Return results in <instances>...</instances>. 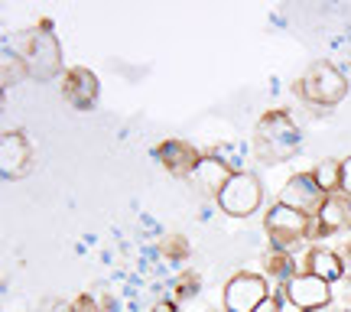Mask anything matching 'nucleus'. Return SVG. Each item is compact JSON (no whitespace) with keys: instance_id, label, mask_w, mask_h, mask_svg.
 Instances as JSON below:
<instances>
[{"instance_id":"obj_1","label":"nucleus","mask_w":351,"mask_h":312,"mask_svg":"<svg viewBox=\"0 0 351 312\" xmlns=\"http://www.w3.org/2000/svg\"><path fill=\"white\" fill-rule=\"evenodd\" d=\"M3 46H10L20 59H23L29 78L36 82H49L56 75H65L62 72V46L52 33V23H39L26 33H13V36H3Z\"/></svg>"},{"instance_id":"obj_2","label":"nucleus","mask_w":351,"mask_h":312,"mask_svg":"<svg viewBox=\"0 0 351 312\" xmlns=\"http://www.w3.org/2000/svg\"><path fill=\"white\" fill-rule=\"evenodd\" d=\"M263 231L270 237L274 250H283V254H296V248H306L309 244V231H319L315 228V218L289 208L283 202H274L267 215H263Z\"/></svg>"},{"instance_id":"obj_3","label":"nucleus","mask_w":351,"mask_h":312,"mask_svg":"<svg viewBox=\"0 0 351 312\" xmlns=\"http://www.w3.org/2000/svg\"><path fill=\"white\" fill-rule=\"evenodd\" d=\"M351 91V78L335 62H313L300 78V98L313 108H335Z\"/></svg>"},{"instance_id":"obj_4","label":"nucleus","mask_w":351,"mask_h":312,"mask_svg":"<svg viewBox=\"0 0 351 312\" xmlns=\"http://www.w3.org/2000/svg\"><path fill=\"white\" fill-rule=\"evenodd\" d=\"M302 134L289 111H270L257 124V150L263 160H293L300 153Z\"/></svg>"},{"instance_id":"obj_5","label":"nucleus","mask_w":351,"mask_h":312,"mask_svg":"<svg viewBox=\"0 0 351 312\" xmlns=\"http://www.w3.org/2000/svg\"><path fill=\"white\" fill-rule=\"evenodd\" d=\"M263 182L254 173H234L225 182V189L218 192V212L228 215V218H251L257 215V208H263Z\"/></svg>"},{"instance_id":"obj_6","label":"nucleus","mask_w":351,"mask_h":312,"mask_svg":"<svg viewBox=\"0 0 351 312\" xmlns=\"http://www.w3.org/2000/svg\"><path fill=\"white\" fill-rule=\"evenodd\" d=\"M274 289L276 287L263 274H254V270L231 274L225 280V287H221V309L225 312H254Z\"/></svg>"},{"instance_id":"obj_7","label":"nucleus","mask_w":351,"mask_h":312,"mask_svg":"<svg viewBox=\"0 0 351 312\" xmlns=\"http://www.w3.org/2000/svg\"><path fill=\"white\" fill-rule=\"evenodd\" d=\"M283 296H287L289 306H296L300 312H313L328 306V302H335V287L306 270V274H296L283 287Z\"/></svg>"},{"instance_id":"obj_8","label":"nucleus","mask_w":351,"mask_h":312,"mask_svg":"<svg viewBox=\"0 0 351 312\" xmlns=\"http://www.w3.org/2000/svg\"><path fill=\"white\" fill-rule=\"evenodd\" d=\"M326 199H328V195L319 189V182L313 179V173H293L287 182H283V189H280V199H276V202H283V205H289V208H296V212L315 218Z\"/></svg>"},{"instance_id":"obj_9","label":"nucleus","mask_w":351,"mask_h":312,"mask_svg":"<svg viewBox=\"0 0 351 312\" xmlns=\"http://www.w3.org/2000/svg\"><path fill=\"white\" fill-rule=\"evenodd\" d=\"M62 95L75 111H91V108L98 104L101 82L91 69L72 65V69H65V75H62Z\"/></svg>"},{"instance_id":"obj_10","label":"nucleus","mask_w":351,"mask_h":312,"mask_svg":"<svg viewBox=\"0 0 351 312\" xmlns=\"http://www.w3.org/2000/svg\"><path fill=\"white\" fill-rule=\"evenodd\" d=\"M33 166V147L26 134L20 130H7L0 140V176L10 182V179H23Z\"/></svg>"},{"instance_id":"obj_11","label":"nucleus","mask_w":351,"mask_h":312,"mask_svg":"<svg viewBox=\"0 0 351 312\" xmlns=\"http://www.w3.org/2000/svg\"><path fill=\"white\" fill-rule=\"evenodd\" d=\"M315 228H319L315 237L345 235V231H351V199L348 195H341V192L328 195V199L322 202L319 215H315Z\"/></svg>"},{"instance_id":"obj_12","label":"nucleus","mask_w":351,"mask_h":312,"mask_svg":"<svg viewBox=\"0 0 351 312\" xmlns=\"http://www.w3.org/2000/svg\"><path fill=\"white\" fill-rule=\"evenodd\" d=\"M153 156H156V163H163L173 176H179V179H192V169L202 160V153L195 147H189L186 140H166V143H160L153 150Z\"/></svg>"},{"instance_id":"obj_13","label":"nucleus","mask_w":351,"mask_h":312,"mask_svg":"<svg viewBox=\"0 0 351 312\" xmlns=\"http://www.w3.org/2000/svg\"><path fill=\"white\" fill-rule=\"evenodd\" d=\"M231 166H228L225 160H218L215 153H202V160L195 163V169H192V186L199 189V192H205V195H215L218 199V192L225 189V182L231 179Z\"/></svg>"},{"instance_id":"obj_14","label":"nucleus","mask_w":351,"mask_h":312,"mask_svg":"<svg viewBox=\"0 0 351 312\" xmlns=\"http://www.w3.org/2000/svg\"><path fill=\"white\" fill-rule=\"evenodd\" d=\"M306 270L326 283H345V257L341 250L335 248H309V257H306Z\"/></svg>"},{"instance_id":"obj_15","label":"nucleus","mask_w":351,"mask_h":312,"mask_svg":"<svg viewBox=\"0 0 351 312\" xmlns=\"http://www.w3.org/2000/svg\"><path fill=\"white\" fill-rule=\"evenodd\" d=\"M313 179L319 182V189H322L326 195H335L341 189V160H335V156L319 160L313 166Z\"/></svg>"},{"instance_id":"obj_16","label":"nucleus","mask_w":351,"mask_h":312,"mask_svg":"<svg viewBox=\"0 0 351 312\" xmlns=\"http://www.w3.org/2000/svg\"><path fill=\"white\" fill-rule=\"evenodd\" d=\"M0 78H3V91H7L10 85H16V82L29 78L23 59H20V56H16L10 46H3V52H0Z\"/></svg>"},{"instance_id":"obj_17","label":"nucleus","mask_w":351,"mask_h":312,"mask_svg":"<svg viewBox=\"0 0 351 312\" xmlns=\"http://www.w3.org/2000/svg\"><path fill=\"white\" fill-rule=\"evenodd\" d=\"M72 312H104V306H101L98 296L82 293V296H75V300H72Z\"/></svg>"},{"instance_id":"obj_18","label":"nucleus","mask_w":351,"mask_h":312,"mask_svg":"<svg viewBox=\"0 0 351 312\" xmlns=\"http://www.w3.org/2000/svg\"><path fill=\"white\" fill-rule=\"evenodd\" d=\"M283 309H287V296H283V293H280V287H276L274 293H270V296H267V300H263L254 312H283Z\"/></svg>"},{"instance_id":"obj_19","label":"nucleus","mask_w":351,"mask_h":312,"mask_svg":"<svg viewBox=\"0 0 351 312\" xmlns=\"http://www.w3.org/2000/svg\"><path fill=\"white\" fill-rule=\"evenodd\" d=\"M339 192L351 199V156H345V160H341V189H339Z\"/></svg>"},{"instance_id":"obj_20","label":"nucleus","mask_w":351,"mask_h":312,"mask_svg":"<svg viewBox=\"0 0 351 312\" xmlns=\"http://www.w3.org/2000/svg\"><path fill=\"white\" fill-rule=\"evenodd\" d=\"M39 312H72V300H46Z\"/></svg>"},{"instance_id":"obj_21","label":"nucleus","mask_w":351,"mask_h":312,"mask_svg":"<svg viewBox=\"0 0 351 312\" xmlns=\"http://www.w3.org/2000/svg\"><path fill=\"white\" fill-rule=\"evenodd\" d=\"M313 312H348L345 306H339V302H328V306H322V309H313Z\"/></svg>"},{"instance_id":"obj_22","label":"nucleus","mask_w":351,"mask_h":312,"mask_svg":"<svg viewBox=\"0 0 351 312\" xmlns=\"http://www.w3.org/2000/svg\"><path fill=\"white\" fill-rule=\"evenodd\" d=\"M153 312H182V309H176L173 302H160V306H153Z\"/></svg>"},{"instance_id":"obj_23","label":"nucleus","mask_w":351,"mask_h":312,"mask_svg":"<svg viewBox=\"0 0 351 312\" xmlns=\"http://www.w3.org/2000/svg\"><path fill=\"white\" fill-rule=\"evenodd\" d=\"M218 312H225V309H218Z\"/></svg>"}]
</instances>
